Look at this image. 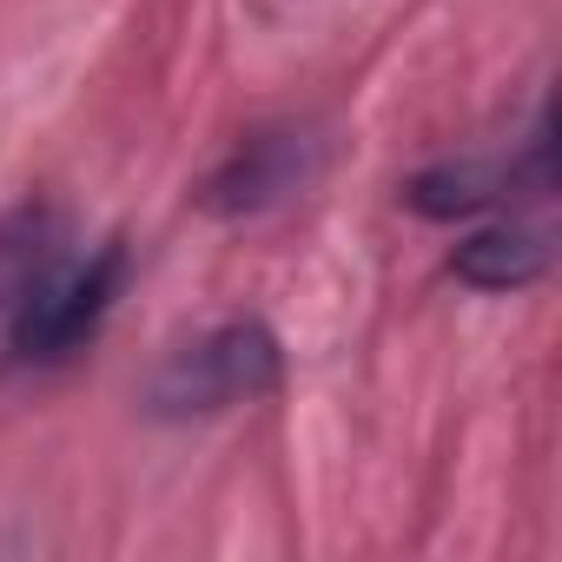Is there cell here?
Here are the masks:
<instances>
[{"label":"cell","instance_id":"obj_1","mask_svg":"<svg viewBox=\"0 0 562 562\" xmlns=\"http://www.w3.org/2000/svg\"><path fill=\"white\" fill-rule=\"evenodd\" d=\"M120 285H126V251L120 245H106L93 258H74V265L67 258H47L27 285L8 299L14 305L8 351L21 364H60L67 351H80L106 325Z\"/></svg>","mask_w":562,"mask_h":562},{"label":"cell","instance_id":"obj_2","mask_svg":"<svg viewBox=\"0 0 562 562\" xmlns=\"http://www.w3.org/2000/svg\"><path fill=\"white\" fill-rule=\"evenodd\" d=\"M285 378V351L258 318H232L205 338H192L153 384V404L166 417H212L232 404H251L265 391H278Z\"/></svg>","mask_w":562,"mask_h":562},{"label":"cell","instance_id":"obj_3","mask_svg":"<svg viewBox=\"0 0 562 562\" xmlns=\"http://www.w3.org/2000/svg\"><path fill=\"white\" fill-rule=\"evenodd\" d=\"M312 179V139L305 133H251L205 186L212 212H265Z\"/></svg>","mask_w":562,"mask_h":562},{"label":"cell","instance_id":"obj_4","mask_svg":"<svg viewBox=\"0 0 562 562\" xmlns=\"http://www.w3.org/2000/svg\"><path fill=\"white\" fill-rule=\"evenodd\" d=\"M457 271L470 278V285H483V292H509V285H529V278L542 271V245L529 232L496 225V232H476L457 251Z\"/></svg>","mask_w":562,"mask_h":562},{"label":"cell","instance_id":"obj_5","mask_svg":"<svg viewBox=\"0 0 562 562\" xmlns=\"http://www.w3.org/2000/svg\"><path fill=\"white\" fill-rule=\"evenodd\" d=\"M509 192V179L503 172H490V166H476V159H463V166H437V172H424V179H411V205L417 212H430V218H463V212H483V205H496Z\"/></svg>","mask_w":562,"mask_h":562}]
</instances>
